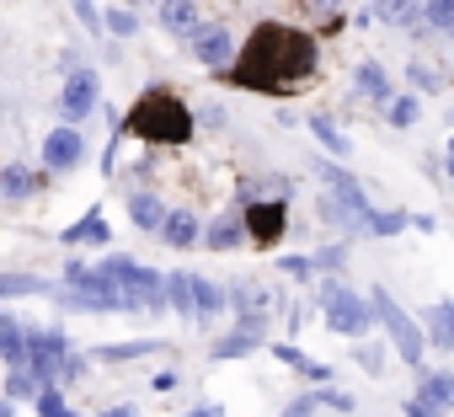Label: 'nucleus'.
I'll use <instances>...</instances> for the list:
<instances>
[{
	"label": "nucleus",
	"instance_id": "412c9836",
	"mask_svg": "<svg viewBox=\"0 0 454 417\" xmlns=\"http://www.w3.org/2000/svg\"><path fill=\"white\" fill-rule=\"evenodd\" d=\"M166 300H171V311L198 316V289H192V273H176V279L166 284Z\"/></svg>",
	"mask_w": 454,
	"mask_h": 417
},
{
	"label": "nucleus",
	"instance_id": "cd10ccee",
	"mask_svg": "<svg viewBox=\"0 0 454 417\" xmlns=\"http://www.w3.org/2000/svg\"><path fill=\"white\" fill-rule=\"evenodd\" d=\"M43 289V279H33V273H0V300H17V295H38Z\"/></svg>",
	"mask_w": 454,
	"mask_h": 417
},
{
	"label": "nucleus",
	"instance_id": "ea45409f",
	"mask_svg": "<svg viewBox=\"0 0 454 417\" xmlns=\"http://www.w3.org/2000/svg\"><path fill=\"white\" fill-rule=\"evenodd\" d=\"M310 406H316V396H305V401H294V406H289L284 417H310Z\"/></svg>",
	"mask_w": 454,
	"mask_h": 417
},
{
	"label": "nucleus",
	"instance_id": "4be33fe9",
	"mask_svg": "<svg viewBox=\"0 0 454 417\" xmlns=\"http://www.w3.org/2000/svg\"><path fill=\"white\" fill-rule=\"evenodd\" d=\"M422 401H433V406H454V374H422Z\"/></svg>",
	"mask_w": 454,
	"mask_h": 417
},
{
	"label": "nucleus",
	"instance_id": "c9c22d12",
	"mask_svg": "<svg viewBox=\"0 0 454 417\" xmlns=\"http://www.w3.org/2000/svg\"><path fill=\"white\" fill-rule=\"evenodd\" d=\"M316 401H326L332 412H353V396H348V390H321Z\"/></svg>",
	"mask_w": 454,
	"mask_h": 417
},
{
	"label": "nucleus",
	"instance_id": "6e6552de",
	"mask_svg": "<svg viewBox=\"0 0 454 417\" xmlns=\"http://www.w3.org/2000/svg\"><path fill=\"white\" fill-rule=\"evenodd\" d=\"M97 107V70H70V81H65V91H59V113L75 123V118H86Z\"/></svg>",
	"mask_w": 454,
	"mask_h": 417
},
{
	"label": "nucleus",
	"instance_id": "f03ea898",
	"mask_svg": "<svg viewBox=\"0 0 454 417\" xmlns=\"http://www.w3.org/2000/svg\"><path fill=\"white\" fill-rule=\"evenodd\" d=\"M129 134L155 139V145H182V139L192 134V113H187L182 97H171V91H145L139 107L129 113Z\"/></svg>",
	"mask_w": 454,
	"mask_h": 417
},
{
	"label": "nucleus",
	"instance_id": "5701e85b",
	"mask_svg": "<svg viewBox=\"0 0 454 417\" xmlns=\"http://www.w3.org/2000/svg\"><path fill=\"white\" fill-rule=\"evenodd\" d=\"M203 241H208L214 252H231V247L241 241V220H236V215H224V220H214V231H208Z\"/></svg>",
	"mask_w": 454,
	"mask_h": 417
},
{
	"label": "nucleus",
	"instance_id": "a878e982",
	"mask_svg": "<svg viewBox=\"0 0 454 417\" xmlns=\"http://www.w3.org/2000/svg\"><path fill=\"white\" fill-rule=\"evenodd\" d=\"M310 134H316L332 155H348V139H342V129H337L332 118H321V113H316V118H310Z\"/></svg>",
	"mask_w": 454,
	"mask_h": 417
},
{
	"label": "nucleus",
	"instance_id": "f257e3e1",
	"mask_svg": "<svg viewBox=\"0 0 454 417\" xmlns=\"http://www.w3.org/2000/svg\"><path fill=\"white\" fill-rule=\"evenodd\" d=\"M231 75H236V86H252V91H289V86L316 75V43L300 28L262 22L247 38V49L236 54Z\"/></svg>",
	"mask_w": 454,
	"mask_h": 417
},
{
	"label": "nucleus",
	"instance_id": "a18cd8bd",
	"mask_svg": "<svg viewBox=\"0 0 454 417\" xmlns=\"http://www.w3.org/2000/svg\"><path fill=\"white\" fill-rule=\"evenodd\" d=\"M65 417H81V412H65Z\"/></svg>",
	"mask_w": 454,
	"mask_h": 417
},
{
	"label": "nucleus",
	"instance_id": "f3484780",
	"mask_svg": "<svg viewBox=\"0 0 454 417\" xmlns=\"http://www.w3.org/2000/svg\"><path fill=\"white\" fill-rule=\"evenodd\" d=\"M0 358H6L12 369H17V364H27V332H22L6 311H0Z\"/></svg>",
	"mask_w": 454,
	"mask_h": 417
},
{
	"label": "nucleus",
	"instance_id": "c756f323",
	"mask_svg": "<svg viewBox=\"0 0 454 417\" xmlns=\"http://www.w3.org/2000/svg\"><path fill=\"white\" fill-rule=\"evenodd\" d=\"M417 113H422V102H417V97H390V123H395V129L417 123Z\"/></svg>",
	"mask_w": 454,
	"mask_h": 417
},
{
	"label": "nucleus",
	"instance_id": "a19ab883",
	"mask_svg": "<svg viewBox=\"0 0 454 417\" xmlns=\"http://www.w3.org/2000/svg\"><path fill=\"white\" fill-rule=\"evenodd\" d=\"M102 417H139V412H134V406H107Z\"/></svg>",
	"mask_w": 454,
	"mask_h": 417
},
{
	"label": "nucleus",
	"instance_id": "79ce46f5",
	"mask_svg": "<svg viewBox=\"0 0 454 417\" xmlns=\"http://www.w3.org/2000/svg\"><path fill=\"white\" fill-rule=\"evenodd\" d=\"M443 166H449V177H454V139H449V150H443Z\"/></svg>",
	"mask_w": 454,
	"mask_h": 417
},
{
	"label": "nucleus",
	"instance_id": "aec40b11",
	"mask_svg": "<svg viewBox=\"0 0 454 417\" xmlns=\"http://www.w3.org/2000/svg\"><path fill=\"white\" fill-rule=\"evenodd\" d=\"M358 97L364 102H390V81L380 65H358Z\"/></svg>",
	"mask_w": 454,
	"mask_h": 417
},
{
	"label": "nucleus",
	"instance_id": "39448f33",
	"mask_svg": "<svg viewBox=\"0 0 454 417\" xmlns=\"http://www.w3.org/2000/svg\"><path fill=\"white\" fill-rule=\"evenodd\" d=\"M27 369L43 374V385H59L75 374V358H70V342L59 332H27Z\"/></svg>",
	"mask_w": 454,
	"mask_h": 417
},
{
	"label": "nucleus",
	"instance_id": "b1692460",
	"mask_svg": "<svg viewBox=\"0 0 454 417\" xmlns=\"http://www.w3.org/2000/svg\"><path fill=\"white\" fill-rule=\"evenodd\" d=\"M33 187H38V177L27 166H6V177H0V193H6V198H27Z\"/></svg>",
	"mask_w": 454,
	"mask_h": 417
},
{
	"label": "nucleus",
	"instance_id": "393cba45",
	"mask_svg": "<svg viewBox=\"0 0 454 417\" xmlns=\"http://www.w3.org/2000/svg\"><path fill=\"white\" fill-rule=\"evenodd\" d=\"M380 17L395 22V28H411L422 17V6H417V0H380Z\"/></svg>",
	"mask_w": 454,
	"mask_h": 417
},
{
	"label": "nucleus",
	"instance_id": "473e14b6",
	"mask_svg": "<svg viewBox=\"0 0 454 417\" xmlns=\"http://www.w3.org/2000/svg\"><path fill=\"white\" fill-rule=\"evenodd\" d=\"M107 28H113V33H118V38H129V33H139V17H134V12H123V6H118V12H107Z\"/></svg>",
	"mask_w": 454,
	"mask_h": 417
},
{
	"label": "nucleus",
	"instance_id": "a211bd4d",
	"mask_svg": "<svg viewBox=\"0 0 454 417\" xmlns=\"http://www.w3.org/2000/svg\"><path fill=\"white\" fill-rule=\"evenodd\" d=\"M43 390H49V385H43V374H38V369H27V364H17V369L6 374V396H12V401H22V396H43Z\"/></svg>",
	"mask_w": 454,
	"mask_h": 417
},
{
	"label": "nucleus",
	"instance_id": "9b49d317",
	"mask_svg": "<svg viewBox=\"0 0 454 417\" xmlns=\"http://www.w3.org/2000/svg\"><path fill=\"white\" fill-rule=\"evenodd\" d=\"M192 54H198V65H208V70H219V65H231V33H224V28H198L192 38Z\"/></svg>",
	"mask_w": 454,
	"mask_h": 417
},
{
	"label": "nucleus",
	"instance_id": "58836bf2",
	"mask_svg": "<svg viewBox=\"0 0 454 417\" xmlns=\"http://www.w3.org/2000/svg\"><path fill=\"white\" fill-rule=\"evenodd\" d=\"M75 12H81V22H86V28H102V17L91 12V0H75Z\"/></svg>",
	"mask_w": 454,
	"mask_h": 417
},
{
	"label": "nucleus",
	"instance_id": "72a5a7b5",
	"mask_svg": "<svg viewBox=\"0 0 454 417\" xmlns=\"http://www.w3.org/2000/svg\"><path fill=\"white\" fill-rule=\"evenodd\" d=\"M38 412H43V417H65V412H70V406H65V396H59V385H49V390L38 396Z\"/></svg>",
	"mask_w": 454,
	"mask_h": 417
},
{
	"label": "nucleus",
	"instance_id": "ddd939ff",
	"mask_svg": "<svg viewBox=\"0 0 454 417\" xmlns=\"http://www.w3.org/2000/svg\"><path fill=\"white\" fill-rule=\"evenodd\" d=\"M160 28L171 38H192L198 33V6L192 0H160Z\"/></svg>",
	"mask_w": 454,
	"mask_h": 417
},
{
	"label": "nucleus",
	"instance_id": "e433bc0d",
	"mask_svg": "<svg viewBox=\"0 0 454 417\" xmlns=\"http://www.w3.org/2000/svg\"><path fill=\"white\" fill-rule=\"evenodd\" d=\"M406 417H438V406L422 401V396H411V401H406Z\"/></svg>",
	"mask_w": 454,
	"mask_h": 417
},
{
	"label": "nucleus",
	"instance_id": "4c0bfd02",
	"mask_svg": "<svg viewBox=\"0 0 454 417\" xmlns=\"http://www.w3.org/2000/svg\"><path fill=\"white\" fill-rule=\"evenodd\" d=\"M278 268H284V273H294V279H305V273H310V263H305V257H284Z\"/></svg>",
	"mask_w": 454,
	"mask_h": 417
},
{
	"label": "nucleus",
	"instance_id": "c03bdc74",
	"mask_svg": "<svg viewBox=\"0 0 454 417\" xmlns=\"http://www.w3.org/2000/svg\"><path fill=\"white\" fill-rule=\"evenodd\" d=\"M6 412H12V406H0V417H6Z\"/></svg>",
	"mask_w": 454,
	"mask_h": 417
},
{
	"label": "nucleus",
	"instance_id": "2eb2a0df",
	"mask_svg": "<svg viewBox=\"0 0 454 417\" xmlns=\"http://www.w3.org/2000/svg\"><path fill=\"white\" fill-rule=\"evenodd\" d=\"M160 241H166V247H176V252H187V247H198V241H203V231H198V220L187 215V208H176V215H166Z\"/></svg>",
	"mask_w": 454,
	"mask_h": 417
},
{
	"label": "nucleus",
	"instance_id": "7c9ffc66",
	"mask_svg": "<svg viewBox=\"0 0 454 417\" xmlns=\"http://www.w3.org/2000/svg\"><path fill=\"white\" fill-rule=\"evenodd\" d=\"M427 28L454 33V0H427Z\"/></svg>",
	"mask_w": 454,
	"mask_h": 417
},
{
	"label": "nucleus",
	"instance_id": "f8f14e48",
	"mask_svg": "<svg viewBox=\"0 0 454 417\" xmlns=\"http://www.w3.org/2000/svg\"><path fill=\"white\" fill-rule=\"evenodd\" d=\"M257 241H278L284 231H289V220H284V203H247V220H241Z\"/></svg>",
	"mask_w": 454,
	"mask_h": 417
},
{
	"label": "nucleus",
	"instance_id": "2f4dec72",
	"mask_svg": "<svg viewBox=\"0 0 454 417\" xmlns=\"http://www.w3.org/2000/svg\"><path fill=\"white\" fill-rule=\"evenodd\" d=\"M406 231V215H395V208H385V215H369V236H395Z\"/></svg>",
	"mask_w": 454,
	"mask_h": 417
},
{
	"label": "nucleus",
	"instance_id": "1a4fd4ad",
	"mask_svg": "<svg viewBox=\"0 0 454 417\" xmlns=\"http://www.w3.org/2000/svg\"><path fill=\"white\" fill-rule=\"evenodd\" d=\"M81 155H86V139L75 129H54L43 139V166L49 171H70V166H81Z\"/></svg>",
	"mask_w": 454,
	"mask_h": 417
},
{
	"label": "nucleus",
	"instance_id": "6ab92c4d",
	"mask_svg": "<svg viewBox=\"0 0 454 417\" xmlns=\"http://www.w3.org/2000/svg\"><path fill=\"white\" fill-rule=\"evenodd\" d=\"M81 241H107V215H102V208H91L81 225L65 231V247H81Z\"/></svg>",
	"mask_w": 454,
	"mask_h": 417
},
{
	"label": "nucleus",
	"instance_id": "423d86ee",
	"mask_svg": "<svg viewBox=\"0 0 454 417\" xmlns=\"http://www.w3.org/2000/svg\"><path fill=\"white\" fill-rule=\"evenodd\" d=\"M321 182H326V198L348 215V225H353V231H369V215H374V208H369L364 187H358L342 166H326V171H321Z\"/></svg>",
	"mask_w": 454,
	"mask_h": 417
},
{
	"label": "nucleus",
	"instance_id": "20e7f679",
	"mask_svg": "<svg viewBox=\"0 0 454 417\" xmlns=\"http://www.w3.org/2000/svg\"><path fill=\"white\" fill-rule=\"evenodd\" d=\"M321 311H326V327L332 332H342V337H364L369 332V321H374V305H364L353 289H342V284H321Z\"/></svg>",
	"mask_w": 454,
	"mask_h": 417
},
{
	"label": "nucleus",
	"instance_id": "bb28decb",
	"mask_svg": "<svg viewBox=\"0 0 454 417\" xmlns=\"http://www.w3.org/2000/svg\"><path fill=\"white\" fill-rule=\"evenodd\" d=\"M139 353H155V342H107V348H97L102 364H129V358H139Z\"/></svg>",
	"mask_w": 454,
	"mask_h": 417
},
{
	"label": "nucleus",
	"instance_id": "37998d69",
	"mask_svg": "<svg viewBox=\"0 0 454 417\" xmlns=\"http://www.w3.org/2000/svg\"><path fill=\"white\" fill-rule=\"evenodd\" d=\"M187 417H219V406H198V412H187Z\"/></svg>",
	"mask_w": 454,
	"mask_h": 417
},
{
	"label": "nucleus",
	"instance_id": "dca6fc26",
	"mask_svg": "<svg viewBox=\"0 0 454 417\" xmlns=\"http://www.w3.org/2000/svg\"><path fill=\"white\" fill-rule=\"evenodd\" d=\"M427 348H438V353L454 348V300L427 311Z\"/></svg>",
	"mask_w": 454,
	"mask_h": 417
},
{
	"label": "nucleus",
	"instance_id": "c85d7f7f",
	"mask_svg": "<svg viewBox=\"0 0 454 417\" xmlns=\"http://www.w3.org/2000/svg\"><path fill=\"white\" fill-rule=\"evenodd\" d=\"M192 289H198V321H208V316H219V311H224V295H219L208 279H192Z\"/></svg>",
	"mask_w": 454,
	"mask_h": 417
},
{
	"label": "nucleus",
	"instance_id": "9d476101",
	"mask_svg": "<svg viewBox=\"0 0 454 417\" xmlns=\"http://www.w3.org/2000/svg\"><path fill=\"white\" fill-rule=\"evenodd\" d=\"M262 337H268V311L241 316V327H236L231 337H219V348H214V353H219V358H241V353H247V348H257Z\"/></svg>",
	"mask_w": 454,
	"mask_h": 417
},
{
	"label": "nucleus",
	"instance_id": "4468645a",
	"mask_svg": "<svg viewBox=\"0 0 454 417\" xmlns=\"http://www.w3.org/2000/svg\"><path fill=\"white\" fill-rule=\"evenodd\" d=\"M129 220H134L145 236H150V231L160 236V231H166V208H160L155 193H134V198H129Z\"/></svg>",
	"mask_w": 454,
	"mask_h": 417
},
{
	"label": "nucleus",
	"instance_id": "f704fd0d",
	"mask_svg": "<svg viewBox=\"0 0 454 417\" xmlns=\"http://www.w3.org/2000/svg\"><path fill=\"white\" fill-rule=\"evenodd\" d=\"M337 6H342V0H305V12H310V17H321V22H332V17H337Z\"/></svg>",
	"mask_w": 454,
	"mask_h": 417
},
{
	"label": "nucleus",
	"instance_id": "0eeeda50",
	"mask_svg": "<svg viewBox=\"0 0 454 417\" xmlns=\"http://www.w3.org/2000/svg\"><path fill=\"white\" fill-rule=\"evenodd\" d=\"M123 311H166V284H160V273L155 268H129V279H123Z\"/></svg>",
	"mask_w": 454,
	"mask_h": 417
},
{
	"label": "nucleus",
	"instance_id": "7ed1b4c3",
	"mask_svg": "<svg viewBox=\"0 0 454 417\" xmlns=\"http://www.w3.org/2000/svg\"><path fill=\"white\" fill-rule=\"evenodd\" d=\"M369 305H374V321H385V332H390V342H395V353L406 358V364H422V353H427V332L385 295V289H374L369 295Z\"/></svg>",
	"mask_w": 454,
	"mask_h": 417
}]
</instances>
